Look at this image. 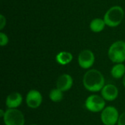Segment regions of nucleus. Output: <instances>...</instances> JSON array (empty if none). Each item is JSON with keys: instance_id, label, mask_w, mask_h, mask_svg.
<instances>
[{"instance_id": "f257e3e1", "label": "nucleus", "mask_w": 125, "mask_h": 125, "mask_svg": "<svg viewBox=\"0 0 125 125\" xmlns=\"http://www.w3.org/2000/svg\"><path fill=\"white\" fill-rule=\"evenodd\" d=\"M83 83L85 89L92 92L101 91L105 86V78L102 73L97 70H88L83 78Z\"/></svg>"}, {"instance_id": "f03ea898", "label": "nucleus", "mask_w": 125, "mask_h": 125, "mask_svg": "<svg viewBox=\"0 0 125 125\" xmlns=\"http://www.w3.org/2000/svg\"><path fill=\"white\" fill-rule=\"evenodd\" d=\"M125 16V12L122 7L114 6L111 7L104 15V21L105 25L110 27H116L119 26Z\"/></svg>"}, {"instance_id": "7ed1b4c3", "label": "nucleus", "mask_w": 125, "mask_h": 125, "mask_svg": "<svg viewBox=\"0 0 125 125\" xmlns=\"http://www.w3.org/2000/svg\"><path fill=\"white\" fill-rule=\"evenodd\" d=\"M109 59L114 63H122L125 61V42L119 40L114 42L108 50Z\"/></svg>"}, {"instance_id": "20e7f679", "label": "nucleus", "mask_w": 125, "mask_h": 125, "mask_svg": "<svg viewBox=\"0 0 125 125\" xmlns=\"http://www.w3.org/2000/svg\"><path fill=\"white\" fill-rule=\"evenodd\" d=\"M3 120L5 125H24L25 124L23 114L16 108H8L5 111Z\"/></svg>"}, {"instance_id": "39448f33", "label": "nucleus", "mask_w": 125, "mask_h": 125, "mask_svg": "<svg viewBox=\"0 0 125 125\" xmlns=\"http://www.w3.org/2000/svg\"><path fill=\"white\" fill-rule=\"evenodd\" d=\"M85 106L91 112L97 113L103 111L105 106V100L103 97L97 94L90 95L85 102Z\"/></svg>"}, {"instance_id": "423d86ee", "label": "nucleus", "mask_w": 125, "mask_h": 125, "mask_svg": "<svg viewBox=\"0 0 125 125\" xmlns=\"http://www.w3.org/2000/svg\"><path fill=\"white\" fill-rule=\"evenodd\" d=\"M119 118L118 110L114 106L105 108L101 113V120L105 125H115Z\"/></svg>"}, {"instance_id": "0eeeda50", "label": "nucleus", "mask_w": 125, "mask_h": 125, "mask_svg": "<svg viewBox=\"0 0 125 125\" xmlns=\"http://www.w3.org/2000/svg\"><path fill=\"white\" fill-rule=\"evenodd\" d=\"M94 60V55L90 50H83L78 56V64L83 69H89L92 67Z\"/></svg>"}, {"instance_id": "6e6552de", "label": "nucleus", "mask_w": 125, "mask_h": 125, "mask_svg": "<svg viewBox=\"0 0 125 125\" xmlns=\"http://www.w3.org/2000/svg\"><path fill=\"white\" fill-rule=\"evenodd\" d=\"M42 102V97L41 93L35 89L30 90L26 97V103L29 108L35 109L40 107Z\"/></svg>"}, {"instance_id": "1a4fd4ad", "label": "nucleus", "mask_w": 125, "mask_h": 125, "mask_svg": "<svg viewBox=\"0 0 125 125\" xmlns=\"http://www.w3.org/2000/svg\"><path fill=\"white\" fill-rule=\"evenodd\" d=\"M101 95L105 100L113 101L116 100L119 95V89L114 84L105 85L101 90Z\"/></svg>"}, {"instance_id": "9d476101", "label": "nucleus", "mask_w": 125, "mask_h": 125, "mask_svg": "<svg viewBox=\"0 0 125 125\" xmlns=\"http://www.w3.org/2000/svg\"><path fill=\"white\" fill-rule=\"evenodd\" d=\"M73 84V80L69 74H63L60 75L56 81V88L62 90L63 92L71 89Z\"/></svg>"}, {"instance_id": "9b49d317", "label": "nucleus", "mask_w": 125, "mask_h": 125, "mask_svg": "<svg viewBox=\"0 0 125 125\" xmlns=\"http://www.w3.org/2000/svg\"><path fill=\"white\" fill-rule=\"evenodd\" d=\"M23 101L22 95L18 92L10 94L6 99V105L8 108H16L21 105Z\"/></svg>"}, {"instance_id": "f8f14e48", "label": "nucleus", "mask_w": 125, "mask_h": 125, "mask_svg": "<svg viewBox=\"0 0 125 125\" xmlns=\"http://www.w3.org/2000/svg\"><path fill=\"white\" fill-rule=\"evenodd\" d=\"M73 59V57L72 53H70V52H67V51H62L59 53L56 56V62L62 65H66L69 64L70 62H72Z\"/></svg>"}, {"instance_id": "ddd939ff", "label": "nucleus", "mask_w": 125, "mask_h": 125, "mask_svg": "<svg viewBox=\"0 0 125 125\" xmlns=\"http://www.w3.org/2000/svg\"><path fill=\"white\" fill-rule=\"evenodd\" d=\"M111 73V75L116 79L122 78L125 75V66L122 63L116 64L112 67Z\"/></svg>"}, {"instance_id": "4468645a", "label": "nucleus", "mask_w": 125, "mask_h": 125, "mask_svg": "<svg viewBox=\"0 0 125 125\" xmlns=\"http://www.w3.org/2000/svg\"><path fill=\"white\" fill-rule=\"evenodd\" d=\"M105 26L104 20L101 18H95L90 23V29L93 32H100L102 31Z\"/></svg>"}, {"instance_id": "2eb2a0df", "label": "nucleus", "mask_w": 125, "mask_h": 125, "mask_svg": "<svg viewBox=\"0 0 125 125\" xmlns=\"http://www.w3.org/2000/svg\"><path fill=\"white\" fill-rule=\"evenodd\" d=\"M49 97L51 101L54 103H59L63 99V92L57 88L53 89L49 93Z\"/></svg>"}, {"instance_id": "dca6fc26", "label": "nucleus", "mask_w": 125, "mask_h": 125, "mask_svg": "<svg viewBox=\"0 0 125 125\" xmlns=\"http://www.w3.org/2000/svg\"><path fill=\"white\" fill-rule=\"evenodd\" d=\"M9 42L8 37L3 32L0 33V45L1 46H4L6 45Z\"/></svg>"}, {"instance_id": "f3484780", "label": "nucleus", "mask_w": 125, "mask_h": 125, "mask_svg": "<svg viewBox=\"0 0 125 125\" xmlns=\"http://www.w3.org/2000/svg\"><path fill=\"white\" fill-rule=\"evenodd\" d=\"M118 125H125V111L119 116Z\"/></svg>"}, {"instance_id": "a211bd4d", "label": "nucleus", "mask_w": 125, "mask_h": 125, "mask_svg": "<svg viewBox=\"0 0 125 125\" xmlns=\"http://www.w3.org/2000/svg\"><path fill=\"white\" fill-rule=\"evenodd\" d=\"M0 29H3L4 26L6 25V18H4V16L3 15H0Z\"/></svg>"}, {"instance_id": "6ab92c4d", "label": "nucleus", "mask_w": 125, "mask_h": 125, "mask_svg": "<svg viewBox=\"0 0 125 125\" xmlns=\"http://www.w3.org/2000/svg\"><path fill=\"white\" fill-rule=\"evenodd\" d=\"M4 114H5V111H3L2 109H1V110H0V116L3 118V117L4 116Z\"/></svg>"}, {"instance_id": "aec40b11", "label": "nucleus", "mask_w": 125, "mask_h": 125, "mask_svg": "<svg viewBox=\"0 0 125 125\" xmlns=\"http://www.w3.org/2000/svg\"><path fill=\"white\" fill-rule=\"evenodd\" d=\"M123 84H124V86L125 87V75L123 77Z\"/></svg>"}, {"instance_id": "412c9836", "label": "nucleus", "mask_w": 125, "mask_h": 125, "mask_svg": "<svg viewBox=\"0 0 125 125\" xmlns=\"http://www.w3.org/2000/svg\"><path fill=\"white\" fill-rule=\"evenodd\" d=\"M34 125V124H32V125Z\"/></svg>"}]
</instances>
